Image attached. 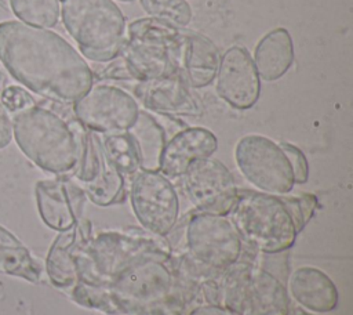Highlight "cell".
<instances>
[{"instance_id":"cell-1","label":"cell","mask_w":353,"mask_h":315,"mask_svg":"<svg viewBox=\"0 0 353 315\" xmlns=\"http://www.w3.org/2000/svg\"><path fill=\"white\" fill-rule=\"evenodd\" d=\"M0 61L28 90L57 104H73L94 84L83 55L58 33L21 21L0 22Z\"/></svg>"},{"instance_id":"cell-2","label":"cell","mask_w":353,"mask_h":315,"mask_svg":"<svg viewBox=\"0 0 353 315\" xmlns=\"http://www.w3.org/2000/svg\"><path fill=\"white\" fill-rule=\"evenodd\" d=\"M106 231L80 239L73 250L79 282L102 287L145 258H170L168 246L153 233Z\"/></svg>"},{"instance_id":"cell-3","label":"cell","mask_w":353,"mask_h":315,"mask_svg":"<svg viewBox=\"0 0 353 315\" xmlns=\"http://www.w3.org/2000/svg\"><path fill=\"white\" fill-rule=\"evenodd\" d=\"M12 137L41 170L68 175L77 162V142L68 119L39 102L11 116Z\"/></svg>"},{"instance_id":"cell-4","label":"cell","mask_w":353,"mask_h":315,"mask_svg":"<svg viewBox=\"0 0 353 315\" xmlns=\"http://www.w3.org/2000/svg\"><path fill=\"white\" fill-rule=\"evenodd\" d=\"M65 29L80 54L92 62H109L120 55L125 37V18L112 0H61Z\"/></svg>"},{"instance_id":"cell-5","label":"cell","mask_w":353,"mask_h":315,"mask_svg":"<svg viewBox=\"0 0 353 315\" xmlns=\"http://www.w3.org/2000/svg\"><path fill=\"white\" fill-rule=\"evenodd\" d=\"M185 30L157 18H138L125 29L120 55L137 82L181 72Z\"/></svg>"},{"instance_id":"cell-6","label":"cell","mask_w":353,"mask_h":315,"mask_svg":"<svg viewBox=\"0 0 353 315\" xmlns=\"http://www.w3.org/2000/svg\"><path fill=\"white\" fill-rule=\"evenodd\" d=\"M228 217L243 240L262 253L284 251L295 243L298 235L283 198L277 195L239 189Z\"/></svg>"},{"instance_id":"cell-7","label":"cell","mask_w":353,"mask_h":315,"mask_svg":"<svg viewBox=\"0 0 353 315\" xmlns=\"http://www.w3.org/2000/svg\"><path fill=\"white\" fill-rule=\"evenodd\" d=\"M236 315H288L285 285L272 272L236 262L222 272L219 303Z\"/></svg>"},{"instance_id":"cell-8","label":"cell","mask_w":353,"mask_h":315,"mask_svg":"<svg viewBox=\"0 0 353 315\" xmlns=\"http://www.w3.org/2000/svg\"><path fill=\"white\" fill-rule=\"evenodd\" d=\"M189 256L203 267L222 274L243 254L244 240L228 216L196 211L186 225Z\"/></svg>"},{"instance_id":"cell-9","label":"cell","mask_w":353,"mask_h":315,"mask_svg":"<svg viewBox=\"0 0 353 315\" xmlns=\"http://www.w3.org/2000/svg\"><path fill=\"white\" fill-rule=\"evenodd\" d=\"M234 160L244 178L261 192L287 195L295 185L285 153L269 137L261 134L241 137L234 148Z\"/></svg>"},{"instance_id":"cell-10","label":"cell","mask_w":353,"mask_h":315,"mask_svg":"<svg viewBox=\"0 0 353 315\" xmlns=\"http://www.w3.org/2000/svg\"><path fill=\"white\" fill-rule=\"evenodd\" d=\"M130 202L145 231L163 238L175 228L179 198L172 182L160 171L139 170L131 180Z\"/></svg>"},{"instance_id":"cell-11","label":"cell","mask_w":353,"mask_h":315,"mask_svg":"<svg viewBox=\"0 0 353 315\" xmlns=\"http://www.w3.org/2000/svg\"><path fill=\"white\" fill-rule=\"evenodd\" d=\"M73 113L94 133H119L127 131L134 124L139 106L127 91L116 86L98 84L73 102Z\"/></svg>"},{"instance_id":"cell-12","label":"cell","mask_w":353,"mask_h":315,"mask_svg":"<svg viewBox=\"0 0 353 315\" xmlns=\"http://www.w3.org/2000/svg\"><path fill=\"white\" fill-rule=\"evenodd\" d=\"M185 191L196 211L228 216L237 200V187L229 169L218 159L193 162L185 171Z\"/></svg>"},{"instance_id":"cell-13","label":"cell","mask_w":353,"mask_h":315,"mask_svg":"<svg viewBox=\"0 0 353 315\" xmlns=\"http://www.w3.org/2000/svg\"><path fill=\"white\" fill-rule=\"evenodd\" d=\"M98 289L119 301L150 304L164 300L171 293L174 274L164 260L145 258Z\"/></svg>"},{"instance_id":"cell-14","label":"cell","mask_w":353,"mask_h":315,"mask_svg":"<svg viewBox=\"0 0 353 315\" xmlns=\"http://www.w3.org/2000/svg\"><path fill=\"white\" fill-rule=\"evenodd\" d=\"M216 79L218 95L236 109H250L261 94V79L251 54L241 46L228 48L219 58Z\"/></svg>"},{"instance_id":"cell-15","label":"cell","mask_w":353,"mask_h":315,"mask_svg":"<svg viewBox=\"0 0 353 315\" xmlns=\"http://www.w3.org/2000/svg\"><path fill=\"white\" fill-rule=\"evenodd\" d=\"M34 195L39 214L51 229L63 232L81 220L87 196L79 184L65 175L37 181Z\"/></svg>"},{"instance_id":"cell-16","label":"cell","mask_w":353,"mask_h":315,"mask_svg":"<svg viewBox=\"0 0 353 315\" xmlns=\"http://www.w3.org/2000/svg\"><path fill=\"white\" fill-rule=\"evenodd\" d=\"M135 97L150 111L182 116H200L201 105L188 88L182 73L137 82Z\"/></svg>"},{"instance_id":"cell-17","label":"cell","mask_w":353,"mask_h":315,"mask_svg":"<svg viewBox=\"0 0 353 315\" xmlns=\"http://www.w3.org/2000/svg\"><path fill=\"white\" fill-rule=\"evenodd\" d=\"M216 148L218 140L212 131L186 127L165 142L159 171L168 180L182 177L193 162L211 158Z\"/></svg>"},{"instance_id":"cell-18","label":"cell","mask_w":353,"mask_h":315,"mask_svg":"<svg viewBox=\"0 0 353 315\" xmlns=\"http://www.w3.org/2000/svg\"><path fill=\"white\" fill-rule=\"evenodd\" d=\"M287 292L301 307L314 314L332 311L339 300L334 280L323 269L310 265L299 267L291 274Z\"/></svg>"},{"instance_id":"cell-19","label":"cell","mask_w":353,"mask_h":315,"mask_svg":"<svg viewBox=\"0 0 353 315\" xmlns=\"http://www.w3.org/2000/svg\"><path fill=\"white\" fill-rule=\"evenodd\" d=\"M83 238H90V221L85 218L79 220L73 228L61 232L52 242L46 260V271L55 287L68 290L79 282L73 250Z\"/></svg>"},{"instance_id":"cell-20","label":"cell","mask_w":353,"mask_h":315,"mask_svg":"<svg viewBox=\"0 0 353 315\" xmlns=\"http://www.w3.org/2000/svg\"><path fill=\"white\" fill-rule=\"evenodd\" d=\"M219 65L216 46L204 35L185 30L181 54V72L188 86L201 88L212 83Z\"/></svg>"},{"instance_id":"cell-21","label":"cell","mask_w":353,"mask_h":315,"mask_svg":"<svg viewBox=\"0 0 353 315\" xmlns=\"http://www.w3.org/2000/svg\"><path fill=\"white\" fill-rule=\"evenodd\" d=\"M254 65L259 79L274 82L283 77L294 62V43L285 28L268 32L256 43L254 50Z\"/></svg>"},{"instance_id":"cell-22","label":"cell","mask_w":353,"mask_h":315,"mask_svg":"<svg viewBox=\"0 0 353 315\" xmlns=\"http://www.w3.org/2000/svg\"><path fill=\"white\" fill-rule=\"evenodd\" d=\"M127 131L135 144L141 170L159 171L161 153L167 142L164 127L153 115L139 109L134 124Z\"/></svg>"},{"instance_id":"cell-23","label":"cell","mask_w":353,"mask_h":315,"mask_svg":"<svg viewBox=\"0 0 353 315\" xmlns=\"http://www.w3.org/2000/svg\"><path fill=\"white\" fill-rule=\"evenodd\" d=\"M0 274L23 278L32 283L41 282L43 268L28 247L8 229L0 225Z\"/></svg>"},{"instance_id":"cell-24","label":"cell","mask_w":353,"mask_h":315,"mask_svg":"<svg viewBox=\"0 0 353 315\" xmlns=\"http://www.w3.org/2000/svg\"><path fill=\"white\" fill-rule=\"evenodd\" d=\"M101 146L108 162L123 175L134 177L139 170V158L128 131L99 134Z\"/></svg>"},{"instance_id":"cell-25","label":"cell","mask_w":353,"mask_h":315,"mask_svg":"<svg viewBox=\"0 0 353 315\" xmlns=\"http://www.w3.org/2000/svg\"><path fill=\"white\" fill-rule=\"evenodd\" d=\"M85 196L97 206H110L124 200L125 187L124 177L108 162L105 158V164L97 178L87 184H80Z\"/></svg>"},{"instance_id":"cell-26","label":"cell","mask_w":353,"mask_h":315,"mask_svg":"<svg viewBox=\"0 0 353 315\" xmlns=\"http://www.w3.org/2000/svg\"><path fill=\"white\" fill-rule=\"evenodd\" d=\"M8 7L21 22L43 29L55 26L61 15L59 0H8Z\"/></svg>"},{"instance_id":"cell-27","label":"cell","mask_w":353,"mask_h":315,"mask_svg":"<svg viewBox=\"0 0 353 315\" xmlns=\"http://www.w3.org/2000/svg\"><path fill=\"white\" fill-rule=\"evenodd\" d=\"M141 7L152 18L172 23L178 28L186 26L192 19V7L186 0H139Z\"/></svg>"},{"instance_id":"cell-28","label":"cell","mask_w":353,"mask_h":315,"mask_svg":"<svg viewBox=\"0 0 353 315\" xmlns=\"http://www.w3.org/2000/svg\"><path fill=\"white\" fill-rule=\"evenodd\" d=\"M283 200L295 222L296 231L299 232L317 209V198L312 193H302L299 196L283 198Z\"/></svg>"},{"instance_id":"cell-29","label":"cell","mask_w":353,"mask_h":315,"mask_svg":"<svg viewBox=\"0 0 353 315\" xmlns=\"http://www.w3.org/2000/svg\"><path fill=\"white\" fill-rule=\"evenodd\" d=\"M0 102L10 116L36 105V99L28 93V90L14 84H10L1 90Z\"/></svg>"},{"instance_id":"cell-30","label":"cell","mask_w":353,"mask_h":315,"mask_svg":"<svg viewBox=\"0 0 353 315\" xmlns=\"http://www.w3.org/2000/svg\"><path fill=\"white\" fill-rule=\"evenodd\" d=\"M279 145L291 164L295 184H305L309 178V163L305 153L290 142H280Z\"/></svg>"},{"instance_id":"cell-31","label":"cell","mask_w":353,"mask_h":315,"mask_svg":"<svg viewBox=\"0 0 353 315\" xmlns=\"http://www.w3.org/2000/svg\"><path fill=\"white\" fill-rule=\"evenodd\" d=\"M94 76L99 77V79H116V80H135V75L132 73V70L130 69L128 64L125 62V59L119 55L114 59L106 62V65L101 69H97L95 72H92Z\"/></svg>"},{"instance_id":"cell-32","label":"cell","mask_w":353,"mask_h":315,"mask_svg":"<svg viewBox=\"0 0 353 315\" xmlns=\"http://www.w3.org/2000/svg\"><path fill=\"white\" fill-rule=\"evenodd\" d=\"M12 140L11 116L0 102V149L6 148Z\"/></svg>"},{"instance_id":"cell-33","label":"cell","mask_w":353,"mask_h":315,"mask_svg":"<svg viewBox=\"0 0 353 315\" xmlns=\"http://www.w3.org/2000/svg\"><path fill=\"white\" fill-rule=\"evenodd\" d=\"M189 315H236L232 311L226 309L225 307H222L221 304H203V305H197L196 308H193L190 311Z\"/></svg>"},{"instance_id":"cell-34","label":"cell","mask_w":353,"mask_h":315,"mask_svg":"<svg viewBox=\"0 0 353 315\" xmlns=\"http://www.w3.org/2000/svg\"><path fill=\"white\" fill-rule=\"evenodd\" d=\"M0 7H1L3 10H6V11H8V10H10V7H8V0H0Z\"/></svg>"},{"instance_id":"cell-35","label":"cell","mask_w":353,"mask_h":315,"mask_svg":"<svg viewBox=\"0 0 353 315\" xmlns=\"http://www.w3.org/2000/svg\"><path fill=\"white\" fill-rule=\"evenodd\" d=\"M1 83H3V72L0 70V84H1Z\"/></svg>"},{"instance_id":"cell-36","label":"cell","mask_w":353,"mask_h":315,"mask_svg":"<svg viewBox=\"0 0 353 315\" xmlns=\"http://www.w3.org/2000/svg\"><path fill=\"white\" fill-rule=\"evenodd\" d=\"M120 1H124V3H131V1H135V0H120Z\"/></svg>"}]
</instances>
